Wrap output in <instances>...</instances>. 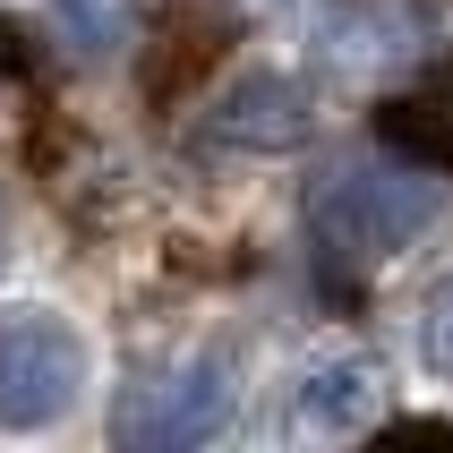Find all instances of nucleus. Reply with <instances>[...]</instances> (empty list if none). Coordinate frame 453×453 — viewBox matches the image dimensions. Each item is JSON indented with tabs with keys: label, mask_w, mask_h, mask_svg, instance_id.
Segmentation results:
<instances>
[{
	"label": "nucleus",
	"mask_w": 453,
	"mask_h": 453,
	"mask_svg": "<svg viewBox=\"0 0 453 453\" xmlns=\"http://www.w3.org/2000/svg\"><path fill=\"white\" fill-rule=\"evenodd\" d=\"M214 35H223L214 18H180V26H172V51H154V69H146V95H154V103H172V77L188 86V77H197L205 60L223 51Z\"/></svg>",
	"instance_id": "9"
},
{
	"label": "nucleus",
	"mask_w": 453,
	"mask_h": 453,
	"mask_svg": "<svg viewBox=\"0 0 453 453\" xmlns=\"http://www.w3.org/2000/svg\"><path fill=\"white\" fill-rule=\"evenodd\" d=\"M231 419V359L214 351H188L172 359V368H154V377H137L120 394V411H111V436L137 453H188L205 445V436Z\"/></svg>",
	"instance_id": "3"
},
{
	"label": "nucleus",
	"mask_w": 453,
	"mask_h": 453,
	"mask_svg": "<svg viewBox=\"0 0 453 453\" xmlns=\"http://www.w3.org/2000/svg\"><path fill=\"white\" fill-rule=\"evenodd\" d=\"M377 137L394 154H411V163H436V172H453V60H436L411 95H394L377 111Z\"/></svg>",
	"instance_id": "7"
},
{
	"label": "nucleus",
	"mask_w": 453,
	"mask_h": 453,
	"mask_svg": "<svg viewBox=\"0 0 453 453\" xmlns=\"http://www.w3.org/2000/svg\"><path fill=\"white\" fill-rule=\"evenodd\" d=\"M0 249H9V205H0Z\"/></svg>",
	"instance_id": "11"
},
{
	"label": "nucleus",
	"mask_w": 453,
	"mask_h": 453,
	"mask_svg": "<svg viewBox=\"0 0 453 453\" xmlns=\"http://www.w3.org/2000/svg\"><path fill=\"white\" fill-rule=\"evenodd\" d=\"M51 18H60L69 51L103 60V51H120V43H128V26H137V0H51Z\"/></svg>",
	"instance_id": "8"
},
{
	"label": "nucleus",
	"mask_w": 453,
	"mask_h": 453,
	"mask_svg": "<svg viewBox=\"0 0 453 453\" xmlns=\"http://www.w3.org/2000/svg\"><path fill=\"white\" fill-rule=\"evenodd\" d=\"M419 359H428L436 377H453V274L428 291V308H419Z\"/></svg>",
	"instance_id": "10"
},
{
	"label": "nucleus",
	"mask_w": 453,
	"mask_h": 453,
	"mask_svg": "<svg viewBox=\"0 0 453 453\" xmlns=\"http://www.w3.org/2000/svg\"><path fill=\"white\" fill-rule=\"evenodd\" d=\"M205 137L231 146V154H291V146L317 137V95L282 69H249V77H231L223 103L205 111Z\"/></svg>",
	"instance_id": "5"
},
{
	"label": "nucleus",
	"mask_w": 453,
	"mask_h": 453,
	"mask_svg": "<svg viewBox=\"0 0 453 453\" xmlns=\"http://www.w3.org/2000/svg\"><path fill=\"white\" fill-rule=\"evenodd\" d=\"M428 43V18L403 0H326L317 9V69L334 77H385Z\"/></svg>",
	"instance_id": "6"
},
{
	"label": "nucleus",
	"mask_w": 453,
	"mask_h": 453,
	"mask_svg": "<svg viewBox=\"0 0 453 453\" xmlns=\"http://www.w3.org/2000/svg\"><path fill=\"white\" fill-rule=\"evenodd\" d=\"M445 214V180L436 163L411 154H334L308 180V249L326 274H377L385 257H403L419 231Z\"/></svg>",
	"instance_id": "1"
},
{
	"label": "nucleus",
	"mask_w": 453,
	"mask_h": 453,
	"mask_svg": "<svg viewBox=\"0 0 453 453\" xmlns=\"http://www.w3.org/2000/svg\"><path fill=\"white\" fill-rule=\"evenodd\" d=\"M385 403H394V377H385L368 351H334L317 359L300 385H291V419L282 428L300 445H342V436L385 428Z\"/></svg>",
	"instance_id": "4"
},
{
	"label": "nucleus",
	"mask_w": 453,
	"mask_h": 453,
	"mask_svg": "<svg viewBox=\"0 0 453 453\" xmlns=\"http://www.w3.org/2000/svg\"><path fill=\"white\" fill-rule=\"evenodd\" d=\"M86 394V334L60 308H0V428H60Z\"/></svg>",
	"instance_id": "2"
}]
</instances>
